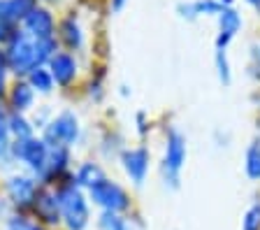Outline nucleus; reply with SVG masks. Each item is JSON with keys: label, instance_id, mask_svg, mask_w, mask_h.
I'll list each match as a JSON object with an SVG mask.
<instances>
[{"label": "nucleus", "instance_id": "obj_30", "mask_svg": "<svg viewBox=\"0 0 260 230\" xmlns=\"http://www.w3.org/2000/svg\"><path fill=\"white\" fill-rule=\"evenodd\" d=\"M253 5H260V0H253Z\"/></svg>", "mask_w": 260, "mask_h": 230}, {"label": "nucleus", "instance_id": "obj_31", "mask_svg": "<svg viewBox=\"0 0 260 230\" xmlns=\"http://www.w3.org/2000/svg\"><path fill=\"white\" fill-rule=\"evenodd\" d=\"M249 3H253V0H249Z\"/></svg>", "mask_w": 260, "mask_h": 230}, {"label": "nucleus", "instance_id": "obj_19", "mask_svg": "<svg viewBox=\"0 0 260 230\" xmlns=\"http://www.w3.org/2000/svg\"><path fill=\"white\" fill-rule=\"evenodd\" d=\"M28 84H30L32 88L42 91V93H49L51 86H54V77H51V72H49L47 68H38V70H32L30 75H28Z\"/></svg>", "mask_w": 260, "mask_h": 230}, {"label": "nucleus", "instance_id": "obj_7", "mask_svg": "<svg viewBox=\"0 0 260 230\" xmlns=\"http://www.w3.org/2000/svg\"><path fill=\"white\" fill-rule=\"evenodd\" d=\"M38 181L30 179V177H23V175H14L7 179V195L10 200L16 205V207H32L35 200H38Z\"/></svg>", "mask_w": 260, "mask_h": 230}, {"label": "nucleus", "instance_id": "obj_29", "mask_svg": "<svg viewBox=\"0 0 260 230\" xmlns=\"http://www.w3.org/2000/svg\"><path fill=\"white\" fill-rule=\"evenodd\" d=\"M218 3H221L223 7H230V5H233V0H218Z\"/></svg>", "mask_w": 260, "mask_h": 230}, {"label": "nucleus", "instance_id": "obj_4", "mask_svg": "<svg viewBox=\"0 0 260 230\" xmlns=\"http://www.w3.org/2000/svg\"><path fill=\"white\" fill-rule=\"evenodd\" d=\"M79 137V121L72 112H60L47 128H44V142L47 147H70Z\"/></svg>", "mask_w": 260, "mask_h": 230}, {"label": "nucleus", "instance_id": "obj_23", "mask_svg": "<svg viewBox=\"0 0 260 230\" xmlns=\"http://www.w3.org/2000/svg\"><path fill=\"white\" fill-rule=\"evenodd\" d=\"M216 70H218V79H221L223 84H230V79H233V72H230V60H228V54L221 49H216Z\"/></svg>", "mask_w": 260, "mask_h": 230}, {"label": "nucleus", "instance_id": "obj_13", "mask_svg": "<svg viewBox=\"0 0 260 230\" xmlns=\"http://www.w3.org/2000/svg\"><path fill=\"white\" fill-rule=\"evenodd\" d=\"M32 209L38 212V216L44 221V223H58L60 221V205H58V195L49 191H40L38 200L32 205Z\"/></svg>", "mask_w": 260, "mask_h": 230}, {"label": "nucleus", "instance_id": "obj_5", "mask_svg": "<svg viewBox=\"0 0 260 230\" xmlns=\"http://www.w3.org/2000/svg\"><path fill=\"white\" fill-rule=\"evenodd\" d=\"M91 193V200L98 205V207H103L105 212H125L130 207V198L123 188L116 184V181H109V179H103L98 181L95 186L88 188Z\"/></svg>", "mask_w": 260, "mask_h": 230}, {"label": "nucleus", "instance_id": "obj_6", "mask_svg": "<svg viewBox=\"0 0 260 230\" xmlns=\"http://www.w3.org/2000/svg\"><path fill=\"white\" fill-rule=\"evenodd\" d=\"M12 153L19 160H23L42 179L44 170H47V160H49V147L44 140H35V137H30V140H16L12 144Z\"/></svg>", "mask_w": 260, "mask_h": 230}, {"label": "nucleus", "instance_id": "obj_12", "mask_svg": "<svg viewBox=\"0 0 260 230\" xmlns=\"http://www.w3.org/2000/svg\"><path fill=\"white\" fill-rule=\"evenodd\" d=\"M49 72H51L56 84L68 86L77 77V63L70 54H54V58L49 60Z\"/></svg>", "mask_w": 260, "mask_h": 230}, {"label": "nucleus", "instance_id": "obj_1", "mask_svg": "<svg viewBox=\"0 0 260 230\" xmlns=\"http://www.w3.org/2000/svg\"><path fill=\"white\" fill-rule=\"evenodd\" d=\"M5 63L16 75H30L38 70V40L28 33H14V38L7 42Z\"/></svg>", "mask_w": 260, "mask_h": 230}, {"label": "nucleus", "instance_id": "obj_21", "mask_svg": "<svg viewBox=\"0 0 260 230\" xmlns=\"http://www.w3.org/2000/svg\"><path fill=\"white\" fill-rule=\"evenodd\" d=\"M100 230H128V223L121 214L116 212H103L100 214V221H98Z\"/></svg>", "mask_w": 260, "mask_h": 230}, {"label": "nucleus", "instance_id": "obj_28", "mask_svg": "<svg viewBox=\"0 0 260 230\" xmlns=\"http://www.w3.org/2000/svg\"><path fill=\"white\" fill-rule=\"evenodd\" d=\"M0 128H5V112L0 110Z\"/></svg>", "mask_w": 260, "mask_h": 230}, {"label": "nucleus", "instance_id": "obj_27", "mask_svg": "<svg viewBox=\"0 0 260 230\" xmlns=\"http://www.w3.org/2000/svg\"><path fill=\"white\" fill-rule=\"evenodd\" d=\"M123 5H125V0H112V10H116V12H119Z\"/></svg>", "mask_w": 260, "mask_h": 230}, {"label": "nucleus", "instance_id": "obj_3", "mask_svg": "<svg viewBox=\"0 0 260 230\" xmlns=\"http://www.w3.org/2000/svg\"><path fill=\"white\" fill-rule=\"evenodd\" d=\"M184 165H186V137L181 135L177 128H172V130L168 133L165 156H162V177H165V184L177 188Z\"/></svg>", "mask_w": 260, "mask_h": 230}, {"label": "nucleus", "instance_id": "obj_18", "mask_svg": "<svg viewBox=\"0 0 260 230\" xmlns=\"http://www.w3.org/2000/svg\"><path fill=\"white\" fill-rule=\"evenodd\" d=\"M246 175L249 179L260 181V140H253L251 147L246 149Z\"/></svg>", "mask_w": 260, "mask_h": 230}, {"label": "nucleus", "instance_id": "obj_14", "mask_svg": "<svg viewBox=\"0 0 260 230\" xmlns=\"http://www.w3.org/2000/svg\"><path fill=\"white\" fill-rule=\"evenodd\" d=\"M38 7V0H7V21H26V17Z\"/></svg>", "mask_w": 260, "mask_h": 230}, {"label": "nucleus", "instance_id": "obj_22", "mask_svg": "<svg viewBox=\"0 0 260 230\" xmlns=\"http://www.w3.org/2000/svg\"><path fill=\"white\" fill-rule=\"evenodd\" d=\"M242 230H260V200H255L242 219Z\"/></svg>", "mask_w": 260, "mask_h": 230}, {"label": "nucleus", "instance_id": "obj_9", "mask_svg": "<svg viewBox=\"0 0 260 230\" xmlns=\"http://www.w3.org/2000/svg\"><path fill=\"white\" fill-rule=\"evenodd\" d=\"M26 30L35 40H54V17L44 7H35L26 17Z\"/></svg>", "mask_w": 260, "mask_h": 230}, {"label": "nucleus", "instance_id": "obj_25", "mask_svg": "<svg viewBox=\"0 0 260 230\" xmlns=\"http://www.w3.org/2000/svg\"><path fill=\"white\" fill-rule=\"evenodd\" d=\"M12 144H10V130L5 128H0V158H5L7 153H10Z\"/></svg>", "mask_w": 260, "mask_h": 230}, {"label": "nucleus", "instance_id": "obj_24", "mask_svg": "<svg viewBox=\"0 0 260 230\" xmlns=\"http://www.w3.org/2000/svg\"><path fill=\"white\" fill-rule=\"evenodd\" d=\"M7 230H44V228L28 219H23V216H12L10 223H7Z\"/></svg>", "mask_w": 260, "mask_h": 230}, {"label": "nucleus", "instance_id": "obj_16", "mask_svg": "<svg viewBox=\"0 0 260 230\" xmlns=\"http://www.w3.org/2000/svg\"><path fill=\"white\" fill-rule=\"evenodd\" d=\"M60 38H63V42L68 44L70 49H79L81 42H84L81 28H79V23H77L75 19H65V21L60 23Z\"/></svg>", "mask_w": 260, "mask_h": 230}, {"label": "nucleus", "instance_id": "obj_26", "mask_svg": "<svg viewBox=\"0 0 260 230\" xmlns=\"http://www.w3.org/2000/svg\"><path fill=\"white\" fill-rule=\"evenodd\" d=\"M0 23H10L7 21V0H0Z\"/></svg>", "mask_w": 260, "mask_h": 230}, {"label": "nucleus", "instance_id": "obj_20", "mask_svg": "<svg viewBox=\"0 0 260 230\" xmlns=\"http://www.w3.org/2000/svg\"><path fill=\"white\" fill-rule=\"evenodd\" d=\"M7 130L16 137V140H30L32 137V126L23 119L21 114H12L7 121Z\"/></svg>", "mask_w": 260, "mask_h": 230}, {"label": "nucleus", "instance_id": "obj_10", "mask_svg": "<svg viewBox=\"0 0 260 230\" xmlns=\"http://www.w3.org/2000/svg\"><path fill=\"white\" fill-rule=\"evenodd\" d=\"M242 28V17L239 12L233 7H223L218 14V38H216V49L225 51V47L230 44V40L239 33Z\"/></svg>", "mask_w": 260, "mask_h": 230}, {"label": "nucleus", "instance_id": "obj_15", "mask_svg": "<svg viewBox=\"0 0 260 230\" xmlns=\"http://www.w3.org/2000/svg\"><path fill=\"white\" fill-rule=\"evenodd\" d=\"M103 179H105V172H103V168L95 163H84L79 168V172H77V184H79V186H86V188L95 186L98 181H103Z\"/></svg>", "mask_w": 260, "mask_h": 230}, {"label": "nucleus", "instance_id": "obj_2", "mask_svg": "<svg viewBox=\"0 0 260 230\" xmlns=\"http://www.w3.org/2000/svg\"><path fill=\"white\" fill-rule=\"evenodd\" d=\"M58 205H60V216H63L68 230H84L91 221V214H88V203L84 193L75 186V184H68L58 191Z\"/></svg>", "mask_w": 260, "mask_h": 230}, {"label": "nucleus", "instance_id": "obj_8", "mask_svg": "<svg viewBox=\"0 0 260 230\" xmlns=\"http://www.w3.org/2000/svg\"><path fill=\"white\" fill-rule=\"evenodd\" d=\"M121 160H123V170L130 177V181L135 186H142L146 179V172H149V151L144 147L128 149V151H123Z\"/></svg>", "mask_w": 260, "mask_h": 230}, {"label": "nucleus", "instance_id": "obj_17", "mask_svg": "<svg viewBox=\"0 0 260 230\" xmlns=\"http://www.w3.org/2000/svg\"><path fill=\"white\" fill-rule=\"evenodd\" d=\"M32 105V86L30 84H23L19 82L14 86V91H12V107L16 110V114L23 110H28Z\"/></svg>", "mask_w": 260, "mask_h": 230}, {"label": "nucleus", "instance_id": "obj_11", "mask_svg": "<svg viewBox=\"0 0 260 230\" xmlns=\"http://www.w3.org/2000/svg\"><path fill=\"white\" fill-rule=\"evenodd\" d=\"M221 10L223 5L218 0H190V3H179L177 5L179 17L188 19V21H193L198 17H218Z\"/></svg>", "mask_w": 260, "mask_h": 230}]
</instances>
